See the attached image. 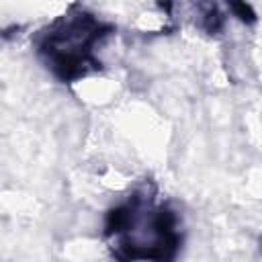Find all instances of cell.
Listing matches in <instances>:
<instances>
[{
	"mask_svg": "<svg viewBox=\"0 0 262 262\" xmlns=\"http://www.w3.org/2000/svg\"><path fill=\"white\" fill-rule=\"evenodd\" d=\"M104 233L119 262H172L180 246L176 215L145 192L115 207Z\"/></svg>",
	"mask_w": 262,
	"mask_h": 262,
	"instance_id": "obj_1",
	"label": "cell"
},
{
	"mask_svg": "<svg viewBox=\"0 0 262 262\" xmlns=\"http://www.w3.org/2000/svg\"><path fill=\"white\" fill-rule=\"evenodd\" d=\"M111 35L113 29L108 25L74 6L41 35L39 53L59 80L74 82L100 68L96 47H100Z\"/></svg>",
	"mask_w": 262,
	"mask_h": 262,
	"instance_id": "obj_2",
	"label": "cell"
}]
</instances>
